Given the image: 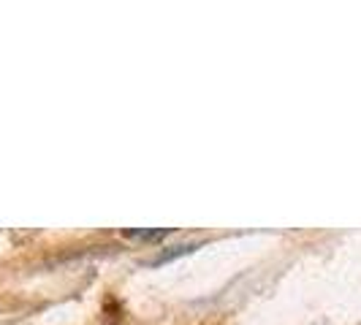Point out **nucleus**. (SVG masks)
<instances>
[{
  "label": "nucleus",
  "instance_id": "nucleus-2",
  "mask_svg": "<svg viewBox=\"0 0 361 325\" xmlns=\"http://www.w3.org/2000/svg\"><path fill=\"white\" fill-rule=\"evenodd\" d=\"M128 238H142V241H158L163 236H169L166 228H158V231H126Z\"/></svg>",
  "mask_w": 361,
  "mask_h": 325
},
{
  "label": "nucleus",
  "instance_id": "nucleus-1",
  "mask_svg": "<svg viewBox=\"0 0 361 325\" xmlns=\"http://www.w3.org/2000/svg\"><path fill=\"white\" fill-rule=\"evenodd\" d=\"M199 244H180V247H171V253H163L158 260H152V266H161V263H169V260H174V257H180V255H188L193 253Z\"/></svg>",
  "mask_w": 361,
  "mask_h": 325
}]
</instances>
